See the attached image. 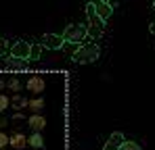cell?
<instances>
[{
  "label": "cell",
  "instance_id": "1",
  "mask_svg": "<svg viewBox=\"0 0 155 150\" xmlns=\"http://www.w3.org/2000/svg\"><path fill=\"white\" fill-rule=\"evenodd\" d=\"M86 19H88V36L90 38H101L105 31V19H101V15L97 13V6L94 2H88L86 4Z\"/></svg>",
  "mask_w": 155,
  "mask_h": 150
},
{
  "label": "cell",
  "instance_id": "2",
  "mask_svg": "<svg viewBox=\"0 0 155 150\" xmlns=\"http://www.w3.org/2000/svg\"><path fill=\"white\" fill-rule=\"evenodd\" d=\"M99 56H101V48L97 44H86V46H80L74 52V63H80V65L94 63Z\"/></svg>",
  "mask_w": 155,
  "mask_h": 150
},
{
  "label": "cell",
  "instance_id": "3",
  "mask_svg": "<svg viewBox=\"0 0 155 150\" xmlns=\"http://www.w3.org/2000/svg\"><path fill=\"white\" fill-rule=\"evenodd\" d=\"M88 36V25H67L65 27V31H63V38H65V42H69V44H80V42H84V38Z\"/></svg>",
  "mask_w": 155,
  "mask_h": 150
},
{
  "label": "cell",
  "instance_id": "4",
  "mask_svg": "<svg viewBox=\"0 0 155 150\" xmlns=\"http://www.w3.org/2000/svg\"><path fill=\"white\" fill-rule=\"evenodd\" d=\"M29 67V58H19V56H11L4 61V69L8 71H25Z\"/></svg>",
  "mask_w": 155,
  "mask_h": 150
},
{
  "label": "cell",
  "instance_id": "5",
  "mask_svg": "<svg viewBox=\"0 0 155 150\" xmlns=\"http://www.w3.org/2000/svg\"><path fill=\"white\" fill-rule=\"evenodd\" d=\"M25 86H27V90H29L31 94H36V96H38V94H42V92H44L46 81H44V77H42V75H31V77L27 79Z\"/></svg>",
  "mask_w": 155,
  "mask_h": 150
},
{
  "label": "cell",
  "instance_id": "6",
  "mask_svg": "<svg viewBox=\"0 0 155 150\" xmlns=\"http://www.w3.org/2000/svg\"><path fill=\"white\" fill-rule=\"evenodd\" d=\"M63 42H65V38L57 36V33H44V38H42V46L48 50H59L63 46Z\"/></svg>",
  "mask_w": 155,
  "mask_h": 150
},
{
  "label": "cell",
  "instance_id": "7",
  "mask_svg": "<svg viewBox=\"0 0 155 150\" xmlns=\"http://www.w3.org/2000/svg\"><path fill=\"white\" fill-rule=\"evenodd\" d=\"M124 142H126L124 133L115 131V133H111V136H109V140L105 142L103 150H122V146H124Z\"/></svg>",
  "mask_w": 155,
  "mask_h": 150
},
{
  "label": "cell",
  "instance_id": "8",
  "mask_svg": "<svg viewBox=\"0 0 155 150\" xmlns=\"http://www.w3.org/2000/svg\"><path fill=\"white\" fill-rule=\"evenodd\" d=\"M29 44L27 42H17L11 48V56H19V58H29Z\"/></svg>",
  "mask_w": 155,
  "mask_h": 150
},
{
  "label": "cell",
  "instance_id": "9",
  "mask_svg": "<svg viewBox=\"0 0 155 150\" xmlns=\"http://www.w3.org/2000/svg\"><path fill=\"white\" fill-rule=\"evenodd\" d=\"M90 2H94V6H97V13L101 15V19H109L111 17V13H113V8L109 6V2L107 0H90Z\"/></svg>",
  "mask_w": 155,
  "mask_h": 150
},
{
  "label": "cell",
  "instance_id": "10",
  "mask_svg": "<svg viewBox=\"0 0 155 150\" xmlns=\"http://www.w3.org/2000/svg\"><path fill=\"white\" fill-rule=\"evenodd\" d=\"M27 144H29V140L25 138V133L17 131V133L11 136V146H13V150H25Z\"/></svg>",
  "mask_w": 155,
  "mask_h": 150
},
{
  "label": "cell",
  "instance_id": "11",
  "mask_svg": "<svg viewBox=\"0 0 155 150\" xmlns=\"http://www.w3.org/2000/svg\"><path fill=\"white\" fill-rule=\"evenodd\" d=\"M27 125H29L34 131H42V129L46 127V119H44L40 113H34V115L27 119Z\"/></svg>",
  "mask_w": 155,
  "mask_h": 150
},
{
  "label": "cell",
  "instance_id": "12",
  "mask_svg": "<svg viewBox=\"0 0 155 150\" xmlns=\"http://www.w3.org/2000/svg\"><path fill=\"white\" fill-rule=\"evenodd\" d=\"M11 104H13V108L21 111V108H27V106H29V98H25L23 94H13V100H11Z\"/></svg>",
  "mask_w": 155,
  "mask_h": 150
},
{
  "label": "cell",
  "instance_id": "13",
  "mask_svg": "<svg viewBox=\"0 0 155 150\" xmlns=\"http://www.w3.org/2000/svg\"><path fill=\"white\" fill-rule=\"evenodd\" d=\"M29 146L36 150H40L42 146H44V138H42V133L40 131H34L31 136H29Z\"/></svg>",
  "mask_w": 155,
  "mask_h": 150
},
{
  "label": "cell",
  "instance_id": "14",
  "mask_svg": "<svg viewBox=\"0 0 155 150\" xmlns=\"http://www.w3.org/2000/svg\"><path fill=\"white\" fill-rule=\"evenodd\" d=\"M31 113H40L42 108H44V100L40 98V96H36V98H31L29 100V106H27Z\"/></svg>",
  "mask_w": 155,
  "mask_h": 150
},
{
  "label": "cell",
  "instance_id": "15",
  "mask_svg": "<svg viewBox=\"0 0 155 150\" xmlns=\"http://www.w3.org/2000/svg\"><path fill=\"white\" fill-rule=\"evenodd\" d=\"M42 48L44 46H40V44H31V48H29V61H40Z\"/></svg>",
  "mask_w": 155,
  "mask_h": 150
},
{
  "label": "cell",
  "instance_id": "16",
  "mask_svg": "<svg viewBox=\"0 0 155 150\" xmlns=\"http://www.w3.org/2000/svg\"><path fill=\"white\" fill-rule=\"evenodd\" d=\"M8 106H11V98L6 94H0V113H4Z\"/></svg>",
  "mask_w": 155,
  "mask_h": 150
},
{
  "label": "cell",
  "instance_id": "17",
  "mask_svg": "<svg viewBox=\"0 0 155 150\" xmlns=\"http://www.w3.org/2000/svg\"><path fill=\"white\" fill-rule=\"evenodd\" d=\"M6 86H8V88H11L13 92H19V90H21V81H19L17 77H13V79H8V81H6Z\"/></svg>",
  "mask_w": 155,
  "mask_h": 150
},
{
  "label": "cell",
  "instance_id": "18",
  "mask_svg": "<svg viewBox=\"0 0 155 150\" xmlns=\"http://www.w3.org/2000/svg\"><path fill=\"white\" fill-rule=\"evenodd\" d=\"M122 150H143V148H140V144H138V142L126 140V142H124V146H122Z\"/></svg>",
  "mask_w": 155,
  "mask_h": 150
},
{
  "label": "cell",
  "instance_id": "19",
  "mask_svg": "<svg viewBox=\"0 0 155 150\" xmlns=\"http://www.w3.org/2000/svg\"><path fill=\"white\" fill-rule=\"evenodd\" d=\"M6 146H11V136L0 131V148H6Z\"/></svg>",
  "mask_w": 155,
  "mask_h": 150
},
{
  "label": "cell",
  "instance_id": "20",
  "mask_svg": "<svg viewBox=\"0 0 155 150\" xmlns=\"http://www.w3.org/2000/svg\"><path fill=\"white\" fill-rule=\"evenodd\" d=\"M6 50H8V42L0 36V56H2V54H6Z\"/></svg>",
  "mask_w": 155,
  "mask_h": 150
},
{
  "label": "cell",
  "instance_id": "21",
  "mask_svg": "<svg viewBox=\"0 0 155 150\" xmlns=\"http://www.w3.org/2000/svg\"><path fill=\"white\" fill-rule=\"evenodd\" d=\"M13 119H15V121H21V119H25V115H23L21 111H17V113L13 115Z\"/></svg>",
  "mask_w": 155,
  "mask_h": 150
},
{
  "label": "cell",
  "instance_id": "22",
  "mask_svg": "<svg viewBox=\"0 0 155 150\" xmlns=\"http://www.w3.org/2000/svg\"><path fill=\"white\" fill-rule=\"evenodd\" d=\"M6 123H8V121H6V117H2V115H0V129H2V127H6Z\"/></svg>",
  "mask_w": 155,
  "mask_h": 150
},
{
  "label": "cell",
  "instance_id": "23",
  "mask_svg": "<svg viewBox=\"0 0 155 150\" xmlns=\"http://www.w3.org/2000/svg\"><path fill=\"white\" fill-rule=\"evenodd\" d=\"M107 2H109V6H111V8H115V6L120 4V0H107Z\"/></svg>",
  "mask_w": 155,
  "mask_h": 150
},
{
  "label": "cell",
  "instance_id": "24",
  "mask_svg": "<svg viewBox=\"0 0 155 150\" xmlns=\"http://www.w3.org/2000/svg\"><path fill=\"white\" fill-rule=\"evenodd\" d=\"M149 31H151V33H153V36H155V19H153V21H151V25H149Z\"/></svg>",
  "mask_w": 155,
  "mask_h": 150
},
{
  "label": "cell",
  "instance_id": "25",
  "mask_svg": "<svg viewBox=\"0 0 155 150\" xmlns=\"http://www.w3.org/2000/svg\"><path fill=\"white\" fill-rule=\"evenodd\" d=\"M4 88H6V81H2V79H0V90H4Z\"/></svg>",
  "mask_w": 155,
  "mask_h": 150
},
{
  "label": "cell",
  "instance_id": "26",
  "mask_svg": "<svg viewBox=\"0 0 155 150\" xmlns=\"http://www.w3.org/2000/svg\"><path fill=\"white\" fill-rule=\"evenodd\" d=\"M0 150H8V148H0Z\"/></svg>",
  "mask_w": 155,
  "mask_h": 150
},
{
  "label": "cell",
  "instance_id": "27",
  "mask_svg": "<svg viewBox=\"0 0 155 150\" xmlns=\"http://www.w3.org/2000/svg\"><path fill=\"white\" fill-rule=\"evenodd\" d=\"M153 8H155V0H153Z\"/></svg>",
  "mask_w": 155,
  "mask_h": 150
}]
</instances>
